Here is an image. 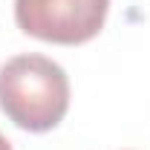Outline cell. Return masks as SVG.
Here are the masks:
<instances>
[{"label": "cell", "instance_id": "2", "mask_svg": "<svg viewBox=\"0 0 150 150\" xmlns=\"http://www.w3.org/2000/svg\"><path fill=\"white\" fill-rule=\"evenodd\" d=\"M110 12V0H15L18 29L29 38L78 46L93 40Z\"/></svg>", "mask_w": 150, "mask_h": 150}, {"label": "cell", "instance_id": "1", "mask_svg": "<svg viewBox=\"0 0 150 150\" xmlns=\"http://www.w3.org/2000/svg\"><path fill=\"white\" fill-rule=\"evenodd\" d=\"M0 110L20 130L46 133L69 110V78L52 58L26 52L0 67Z\"/></svg>", "mask_w": 150, "mask_h": 150}, {"label": "cell", "instance_id": "3", "mask_svg": "<svg viewBox=\"0 0 150 150\" xmlns=\"http://www.w3.org/2000/svg\"><path fill=\"white\" fill-rule=\"evenodd\" d=\"M0 150H12V144H9V139L0 133Z\"/></svg>", "mask_w": 150, "mask_h": 150}]
</instances>
